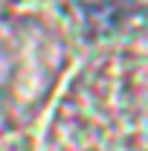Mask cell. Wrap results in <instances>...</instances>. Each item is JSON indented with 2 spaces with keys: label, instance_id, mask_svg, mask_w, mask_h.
Segmentation results:
<instances>
[{
  "label": "cell",
  "instance_id": "1",
  "mask_svg": "<svg viewBox=\"0 0 148 151\" xmlns=\"http://www.w3.org/2000/svg\"><path fill=\"white\" fill-rule=\"evenodd\" d=\"M134 6H137V0H78L84 20L102 32H113L116 26H122L134 12Z\"/></svg>",
  "mask_w": 148,
  "mask_h": 151
}]
</instances>
